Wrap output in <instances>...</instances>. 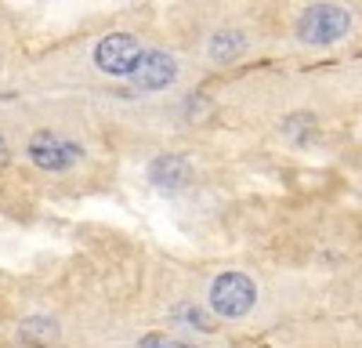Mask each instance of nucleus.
<instances>
[{"instance_id": "1", "label": "nucleus", "mask_w": 362, "mask_h": 348, "mask_svg": "<svg viewBox=\"0 0 362 348\" xmlns=\"http://www.w3.org/2000/svg\"><path fill=\"white\" fill-rule=\"evenodd\" d=\"M254 301H257V286L243 272H225V276L214 279V286H210V308L225 319L247 315L254 308Z\"/></svg>"}, {"instance_id": "2", "label": "nucleus", "mask_w": 362, "mask_h": 348, "mask_svg": "<svg viewBox=\"0 0 362 348\" xmlns=\"http://www.w3.org/2000/svg\"><path fill=\"white\" fill-rule=\"evenodd\" d=\"M348 33V11L334 4H315L300 18V40L308 44H334Z\"/></svg>"}, {"instance_id": "3", "label": "nucleus", "mask_w": 362, "mask_h": 348, "mask_svg": "<svg viewBox=\"0 0 362 348\" xmlns=\"http://www.w3.org/2000/svg\"><path fill=\"white\" fill-rule=\"evenodd\" d=\"M95 62L102 73H112V76H131L141 62V47L134 37L127 33H112L105 37L98 47H95Z\"/></svg>"}, {"instance_id": "4", "label": "nucleus", "mask_w": 362, "mask_h": 348, "mask_svg": "<svg viewBox=\"0 0 362 348\" xmlns=\"http://www.w3.org/2000/svg\"><path fill=\"white\" fill-rule=\"evenodd\" d=\"M80 156H83V149L76 141H69L62 134H51V131H40L33 141H29V160H33L37 167H44V170H66Z\"/></svg>"}, {"instance_id": "5", "label": "nucleus", "mask_w": 362, "mask_h": 348, "mask_svg": "<svg viewBox=\"0 0 362 348\" xmlns=\"http://www.w3.org/2000/svg\"><path fill=\"white\" fill-rule=\"evenodd\" d=\"M174 76H177L174 58L163 54V51H148V54H141L138 69L131 73L134 87H141V91H160V87H167Z\"/></svg>"}, {"instance_id": "6", "label": "nucleus", "mask_w": 362, "mask_h": 348, "mask_svg": "<svg viewBox=\"0 0 362 348\" xmlns=\"http://www.w3.org/2000/svg\"><path fill=\"white\" fill-rule=\"evenodd\" d=\"M148 182H153L160 192H177V189H185L192 182V167H189L185 156L167 153V156L153 160V167H148Z\"/></svg>"}, {"instance_id": "7", "label": "nucleus", "mask_w": 362, "mask_h": 348, "mask_svg": "<svg viewBox=\"0 0 362 348\" xmlns=\"http://www.w3.org/2000/svg\"><path fill=\"white\" fill-rule=\"evenodd\" d=\"M18 337H22L25 344H37V348H44V344H51V341L58 337V327H54V319L33 315V319H25V323H22Z\"/></svg>"}, {"instance_id": "8", "label": "nucleus", "mask_w": 362, "mask_h": 348, "mask_svg": "<svg viewBox=\"0 0 362 348\" xmlns=\"http://www.w3.org/2000/svg\"><path fill=\"white\" fill-rule=\"evenodd\" d=\"M247 47V37L235 33V29H228V33H218L214 40H210V54L218 58V62H232L235 54H243Z\"/></svg>"}, {"instance_id": "9", "label": "nucleus", "mask_w": 362, "mask_h": 348, "mask_svg": "<svg viewBox=\"0 0 362 348\" xmlns=\"http://www.w3.org/2000/svg\"><path fill=\"white\" fill-rule=\"evenodd\" d=\"M141 348H189V344H181V341H174V337H163V334H148V337L141 341Z\"/></svg>"}, {"instance_id": "10", "label": "nucleus", "mask_w": 362, "mask_h": 348, "mask_svg": "<svg viewBox=\"0 0 362 348\" xmlns=\"http://www.w3.org/2000/svg\"><path fill=\"white\" fill-rule=\"evenodd\" d=\"M4 163H8V141L0 138V167H4Z\"/></svg>"}]
</instances>
